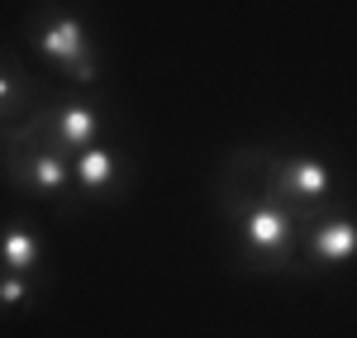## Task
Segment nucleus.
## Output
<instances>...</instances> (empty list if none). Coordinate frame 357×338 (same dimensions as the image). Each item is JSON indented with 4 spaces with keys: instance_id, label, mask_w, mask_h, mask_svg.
<instances>
[{
    "instance_id": "obj_1",
    "label": "nucleus",
    "mask_w": 357,
    "mask_h": 338,
    "mask_svg": "<svg viewBox=\"0 0 357 338\" xmlns=\"http://www.w3.org/2000/svg\"><path fill=\"white\" fill-rule=\"evenodd\" d=\"M38 43H43V53L53 57V62H62V67H77V72H91V67H86V33H82V24H77V20H67V15H57L53 24L43 29V38H38Z\"/></svg>"
},
{
    "instance_id": "obj_2",
    "label": "nucleus",
    "mask_w": 357,
    "mask_h": 338,
    "mask_svg": "<svg viewBox=\"0 0 357 338\" xmlns=\"http://www.w3.org/2000/svg\"><path fill=\"white\" fill-rule=\"evenodd\" d=\"M243 238H248V248H257V253H281L286 238H291V220L281 215V205L248 210L243 215Z\"/></svg>"
},
{
    "instance_id": "obj_3",
    "label": "nucleus",
    "mask_w": 357,
    "mask_h": 338,
    "mask_svg": "<svg viewBox=\"0 0 357 338\" xmlns=\"http://www.w3.org/2000/svg\"><path fill=\"white\" fill-rule=\"evenodd\" d=\"M310 248H314L319 262H348L357 253V224L353 220H324V224L314 229Z\"/></svg>"
},
{
    "instance_id": "obj_4",
    "label": "nucleus",
    "mask_w": 357,
    "mask_h": 338,
    "mask_svg": "<svg viewBox=\"0 0 357 338\" xmlns=\"http://www.w3.org/2000/svg\"><path fill=\"white\" fill-rule=\"evenodd\" d=\"M281 191L319 200L324 191H329V167H324V162H314V158H296V162H286V167H281Z\"/></svg>"
},
{
    "instance_id": "obj_5",
    "label": "nucleus",
    "mask_w": 357,
    "mask_h": 338,
    "mask_svg": "<svg viewBox=\"0 0 357 338\" xmlns=\"http://www.w3.org/2000/svg\"><path fill=\"white\" fill-rule=\"evenodd\" d=\"M67 181H77V176H72V167L57 158V148L29 158V186H38V191H62Z\"/></svg>"
},
{
    "instance_id": "obj_6",
    "label": "nucleus",
    "mask_w": 357,
    "mask_h": 338,
    "mask_svg": "<svg viewBox=\"0 0 357 338\" xmlns=\"http://www.w3.org/2000/svg\"><path fill=\"white\" fill-rule=\"evenodd\" d=\"M72 176L82 181L86 191H105L114 181V158L105 148H86L82 158H77V167H72Z\"/></svg>"
},
{
    "instance_id": "obj_7",
    "label": "nucleus",
    "mask_w": 357,
    "mask_h": 338,
    "mask_svg": "<svg viewBox=\"0 0 357 338\" xmlns=\"http://www.w3.org/2000/svg\"><path fill=\"white\" fill-rule=\"evenodd\" d=\"M53 129H57V143H91L100 124H96V114L86 105H67V110H57Z\"/></svg>"
},
{
    "instance_id": "obj_8",
    "label": "nucleus",
    "mask_w": 357,
    "mask_h": 338,
    "mask_svg": "<svg viewBox=\"0 0 357 338\" xmlns=\"http://www.w3.org/2000/svg\"><path fill=\"white\" fill-rule=\"evenodd\" d=\"M0 262H5L10 272H29V267L38 262V238H33L29 229H10V233L0 238Z\"/></svg>"
},
{
    "instance_id": "obj_9",
    "label": "nucleus",
    "mask_w": 357,
    "mask_h": 338,
    "mask_svg": "<svg viewBox=\"0 0 357 338\" xmlns=\"http://www.w3.org/2000/svg\"><path fill=\"white\" fill-rule=\"evenodd\" d=\"M0 300H5V305H20V300H29V282L20 277V272H10V277L0 282Z\"/></svg>"
},
{
    "instance_id": "obj_10",
    "label": "nucleus",
    "mask_w": 357,
    "mask_h": 338,
    "mask_svg": "<svg viewBox=\"0 0 357 338\" xmlns=\"http://www.w3.org/2000/svg\"><path fill=\"white\" fill-rule=\"evenodd\" d=\"M15 95H20V86H15L10 77H5V72H0V110H5V105H15Z\"/></svg>"
}]
</instances>
